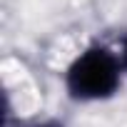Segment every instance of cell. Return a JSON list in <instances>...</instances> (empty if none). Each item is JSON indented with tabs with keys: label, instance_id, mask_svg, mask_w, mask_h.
I'll list each match as a JSON object with an SVG mask.
<instances>
[{
	"label": "cell",
	"instance_id": "obj_1",
	"mask_svg": "<svg viewBox=\"0 0 127 127\" xmlns=\"http://www.w3.org/2000/svg\"><path fill=\"white\" fill-rule=\"evenodd\" d=\"M122 60L107 45L85 47L65 72V90L77 102H100L110 100L122 85Z\"/></svg>",
	"mask_w": 127,
	"mask_h": 127
},
{
	"label": "cell",
	"instance_id": "obj_2",
	"mask_svg": "<svg viewBox=\"0 0 127 127\" xmlns=\"http://www.w3.org/2000/svg\"><path fill=\"white\" fill-rule=\"evenodd\" d=\"M18 127H65L62 122H57V120H35V122H20Z\"/></svg>",
	"mask_w": 127,
	"mask_h": 127
},
{
	"label": "cell",
	"instance_id": "obj_3",
	"mask_svg": "<svg viewBox=\"0 0 127 127\" xmlns=\"http://www.w3.org/2000/svg\"><path fill=\"white\" fill-rule=\"evenodd\" d=\"M120 60H122V67H125V72H127V35H122V40H120Z\"/></svg>",
	"mask_w": 127,
	"mask_h": 127
}]
</instances>
